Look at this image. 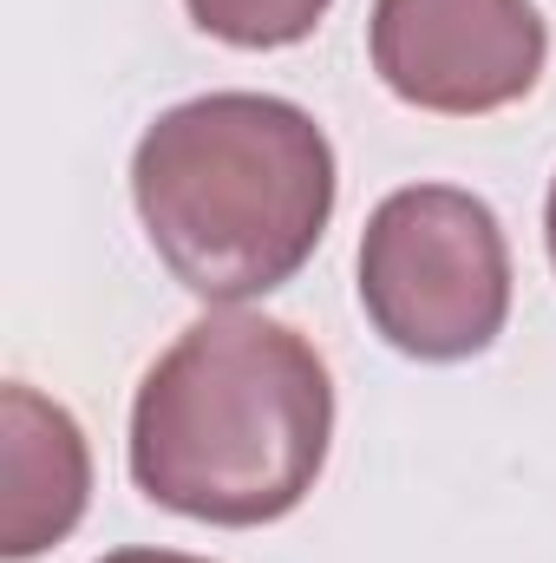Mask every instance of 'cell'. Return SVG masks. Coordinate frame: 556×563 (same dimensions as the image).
Segmentation results:
<instances>
[{
	"label": "cell",
	"instance_id": "obj_3",
	"mask_svg": "<svg viewBox=\"0 0 556 563\" xmlns=\"http://www.w3.org/2000/svg\"><path fill=\"white\" fill-rule=\"evenodd\" d=\"M360 308L413 361L485 354L511 314V250L491 203L452 184L393 190L360 236Z\"/></svg>",
	"mask_w": 556,
	"mask_h": 563
},
{
	"label": "cell",
	"instance_id": "obj_1",
	"mask_svg": "<svg viewBox=\"0 0 556 563\" xmlns=\"http://www.w3.org/2000/svg\"><path fill=\"white\" fill-rule=\"evenodd\" d=\"M334 387L321 354L269 314H203L144 374L132 478L151 505L203 525H276L327 459Z\"/></svg>",
	"mask_w": 556,
	"mask_h": 563
},
{
	"label": "cell",
	"instance_id": "obj_8",
	"mask_svg": "<svg viewBox=\"0 0 556 563\" xmlns=\"http://www.w3.org/2000/svg\"><path fill=\"white\" fill-rule=\"evenodd\" d=\"M544 230H551V263H556V184H551V217H544Z\"/></svg>",
	"mask_w": 556,
	"mask_h": 563
},
{
	"label": "cell",
	"instance_id": "obj_2",
	"mask_svg": "<svg viewBox=\"0 0 556 563\" xmlns=\"http://www.w3.org/2000/svg\"><path fill=\"white\" fill-rule=\"evenodd\" d=\"M144 236L203 301H249L294 276L334 217V144L269 92L170 106L132 157Z\"/></svg>",
	"mask_w": 556,
	"mask_h": 563
},
{
	"label": "cell",
	"instance_id": "obj_6",
	"mask_svg": "<svg viewBox=\"0 0 556 563\" xmlns=\"http://www.w3.org/2000/svg\"><path fill=\"white\" fill-rule=\"evenodd\" d=\"M190 20L223 40V46H249V53H269V46H294L321 26L327 0H184Z\"/></svg>",
	"mask_w": 556,
	"mask_h": 563
},
{
	"label": "cell",
	"instance_id": "obj_4",
	"mask_svg": "<svg viewBox=\"0 0 556 563\" xmlns=\"http://www.w3.org/2000/svg\"><path fill=\"white\" fill-rule=\"evenodd\" d=\"M374 73L419 112L478 119L524 99L551 33L531 0H374Z\"/></svg>",
	"mask_w": 556,
	"mask_h": 563
},
{
	"label": "cell",
	"instance_id": "obj_5",
	"mask_svg": "<svg viewBox=\"0 0 556 563\" xmlns=\"http://www.w3.org/2000/svg\"><path fill=\"white\" fill-rule=\"evenodd\" d=\"M0 558L26 563L46 544H59L92 492V459H86V432L73 426L66 407H53L33 387H7L0 394Z\"/></svg>",
	"mask_w": 556,
	"mask_h": 563
},
{
	"label": "cell",
	"instance_id": "obj_7",
	"mask_svg": "<svg viewBox=\"0 0 556 563\" xmlns=\"http://www.w3.org/2000/svg\"><path fill=\"white\" fill-rule=\"evenodd\" d=\"M99 563H203V558H184V551H112Z\"/></svg>",
	"mask_w": 556,
	"mask_h": 563
}]
</instances>
